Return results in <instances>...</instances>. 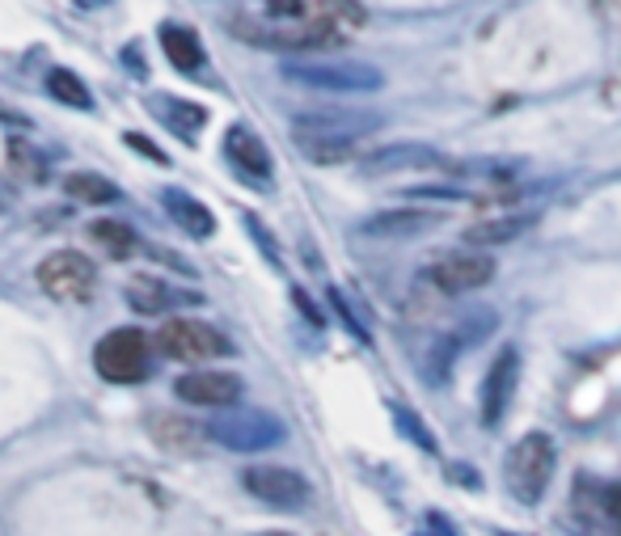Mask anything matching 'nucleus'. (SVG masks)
Segmentation results:
<instances>
[{
  "instance_id": "f257e3e1",
  "label": "nucleus",
  "mask_w": 621,
  "mask_h": 536,
  "mask_svg": "<svg viewBox=\"0 0 621 536\" xmlns=\"http://www.w3.org/2000/svg\"><path fill=\"white\" fill-rule=\"evenodd\" d=\"M380 132V114L373 110H304L292 119V139L300 144L304 157H313L318 165H334L343 157H352V148L364 135Z\"/></svg>"
},
{
  "instance_id": "f03ea898",
  "label": "nucleus",
  "mask_w": 621,
  "mask_h": 536,
  "mask_svg": "<svg viewBox=\"0 0 621 536\" xmlns=\"http://www.w3.org/2000/svg\"><path fill=\"white\" fill-rule=\"evenodd\" d=\"M229 30L245 43L270 47V52H322L343 38L339 26H325V22H275V18H249V13H233Z\"/></svg>"
},
{
  "instance_id": "7ed1b4c3",
  "label": "nucleus",
  "mask_w": 621,
  "mask_h": 536,
  "mask_svg": "<svg viewBox=\"0 0 621 536\" xmlns=\"http://www.w3.org/2000/svg\"><path fill=\"white\" fill-rule=\"evenodd\" d=\"M208 435L217 439L220 448H229V453H267L275 444H284L288 427L275 414H267V410L229 405V410H220L217 418L208 423Z\"/></svg>"
},
{
  "instance_id": "20e7f679",
  "label": "nucleus",
  "mask_w": 621,
  "mask_h": 536,
  "mask_svg": "<svg viewBox=\"0 0 621 536\" xmlns=\"http://www.w3.org/2000/svg\"><path fill=\"white\" fill-rule=\"evenodd\" d=\"M554 439L545 431H529L512 453H508V490L515 494V503L524 507H537L541 494L550 490V478H554Z\"/></svg>"
},
{
  "instance_id": "39448f33",
  "label": "nucleus",
  "mask_w": 621,
  "mask_h": 536,
  "mask_svg": "<svg viewBox=\"0 0 621 536\" xmlns=\"http://www.w3.org/2000/svg\"><path fill=\"white\" fill-rule=\"evenodd\" d=\"M284 77L318 93H373L385 85L373 64L359 59H309V64H284Z\"/></svg>"
},
{
  "instance_id": "423d86ee",
  "label": "nucleus",
  "mask_w": 621,
  "mask_h": 536,
  "mask_svg": "<svg viewBox=\"0 0 621 536\" xmlns=\"http://www.w3.org/2000/svg\"><path fill=\"white\" fill-rule=\"evenodd\" d=\"M93 368L110 384H140L148 376V338L140 330H110L93 347Z\"/></svg>"
},
{
  "instance_id": "0eeeda50",
  "label": "nucleus",
  "mask_w": 621,
  "mask_h": 536,
  "mask_svg": "<svg viewBox=\"0 0 621 536\" xmlns=\"http://www.w3.org/2000/svg\"><path fill=\"white\" fill-rule=\"evenodd\" d=\"M157 350L178 359V364H203V359H224L233 347L217 325L195 322V317H174L157 330Z\"/></svg>"
},
{
  "instance_id": "6e6552de",
  "label": "nucleus",
  "mask_w": 621,
  "mask_h": 536,
  "mask_svg": "<svg viewBox=\"0 0 621 536\" xmlns=\"http://www.w3.org/2000/svg\"><path fill=\"white\" fill-rule=\"evenodd\" d=\"M93 283H98V270H93V263H89L85 254H77V249L47 254L43 267H38V288L52 295V300H73V304H81V300H89Z\"/></svg>"
},
{
  "instance_id": "1a4fd4ad",
  "label": "nucleus",
  "mask_w": 621,
  "mask_h": 536,
  "mask_svg": "<svg viewBox=\"0 0 621 536\" xmlns=\"http://www.w3.org/2000/svg\"><path fill=\"white\" fill-rule=\"evenodd\" d=\"M423 279L432 283L440 295H465L487 288L495 279V263L487 254H474V249H461V254H448V258H435L432 267L423 270Z\"/></svg>"
},
{
  "instance_id": "9d476101",
  "label": "nucleus",
  "mask_w": 621,
  "mask_h": 536,
  "mask_svg": "<svg viewBox=\"0 0 621 536\" xmlns=\"http://www.w3.org/2000/svg\"><path fill=\"white\" fill-rule=\"evenodd\" d=\"M242 482L254 499H263L267 507L279 511H300L313 499L309 482L300 478L297 469H288V465H254V469H245Z\"/></svg>"
},
{
  "instance_id": "9b49d317",
  "label": "nucleus",
  "mask_w": 621,
  "mask_h": 536,
  "mask_svg": "<svg viewBox=\"0 0 621 536\" xmlns=\"http://www.w3.org/2000/svg\"><path fill=\"white\" fill-rule=\"evenodd\" d=\"M515 380H520V355L515 347H503L495 359H490L487 376H483V389H478V410H483V423L487 427H499L508 405L515 398Z\"/></svg>"
},
{
  "instance_id": "f8f14e48",
  "label": "nucleus",
  "mask_w": 621,
  "mask_h": 536,
  "mask_svg": "<svg viewBox=\"0 0 621 536\" xmlns=\"http://www.w3.org/2000/svg\"><path fill=\"white\" fill-rule=\"evenodd\" d=\"M174 393L187 405H212V410H229L242 398V376L217 372V368H195V372L178 376Z\"/></svg>"
},
{
  "instance_id": "ddd939ff",
  "label": "nucleus",
  "mask_w": 621,
  "mask_h": 536,
  "mask_svg": "<svg viewBox=\"0 0 621 536\" xmlns=\"http://www.w3.org/2000/svg\"><path fill=\"white\" fill-rule=\"evenodd\" d=\"M224 157H229V165L242 174L245 182H254V187H267L270 182L267 144L249 132V127H242V123H237V127H229V135H224Z\"/></svg>"
},
{
  "instance_id": "4468645a",
  "label": "nucleus",
  "mask_w": 621,
  "mask_h": 536,
  "mask_svg": "<svg viewBox=\"0 0 621 536\" xmlns=\"http://www.w3.org/2000/svg\"><path fill=\"white\" fill-rule=\"evenodd\" d=\"M144 107H148V114H157L182 144H195V139H199V127L208 123V107L187 102V98H178V93H153Z\"/></svg>"
},
{
  "instance_id": "2eb2a0df",
  "label": "nucleus",
  "mask_w": 621,
  "mask_h": 536,
  "mask_svg": "<svg viewBox=\"0 0 621 536\" xmlns=\"http://www.w3.org/2000/svg\"><path fill=\"white\" fill-rule=\"evenodd\" d=\"M162 208H165V215L182 228V233H190V237H212V233H217V215L208 212L195 194H187V190L169 187L162 194Z\"/></svg>"
},
{
  "instance_id": "dca6fc26",
  "label": "nucleus",
  "mask_w": 621,
  "mask_h": 536,
  "mask_svg": "<svg viewBox=\"0 0 621 536\" xmlns=\"http://www.w3.org/2000/svg\"><path fill=\"white\" fill-rule=\"evenodd\" d=\"M162 52L169 55V64L178 68V72H199L203 64H208V52H203V43H199V34L182 22H165L162 26Z\"/></svg>"
},
{
  "instance_id": "f3484780",
  "label": "nucleus",
  "mask_w": 621,
  "mask_h": 536,
  "mask_svg": "<svg viewBox=\"0 0 621 536\" xmlns=\"http://www.w3.org/2000/svg\"><path fill=\"white\" fill-rule=\"evenodd\" d=\"M440 224V212H428V208H398V212H380L373 220H364V233L368 237H414L423 228Z\"/></svg>"
},
{
  "instance_id": "a211bd4d",
  "label": "nucleus",
  "mask_w": 621,
  "mask_h": 536,
  "mask_svg": "<svg viewBox=\"0 0 621 536\" xmlns=\"http://www.w3.org/2000/svg\"><path fill=\"white\" fill-rule=\"evenodd\" d=\"M127 300H132L140 313H162V309H178V304H195L199 295L195 292H182V288H169L162 279H148V275H140L127 283Z\"/></svg>"
},
{
  "instance_id": "6ab92c4d",
  "label": "nucleus",
  "mask_w": 621,
  "mask_h": 536,
  "mask_svg": "<svg viewBox=\"0 0 621 536\" xmlns=\"http://www.w3.org/2000/svg\"><path fill=\"white\" fill-rule=\"evenodd\" d=\"M440 161L432 144H389V148H377L368 157V169L377 174H393V169H432Z\"/></svg>"
},
{
  "instance_id": "aec40b11",
  "label": "nucleus",
  "mask_w": 621,
  "mask_h": 536,
  "mask_svg": "<svg viewBox=\"0 0 621 536\" xmlns=\"http://www.w3.org/2000/svg\"><path fill=\"white\" fill-rule=\"evenodd\" d=\"M64 190H68V199H77V203H98V208L123 199L119 187H114L110 178H102V174H68V178H64Z\"/></svg>"
},
{
  "instance_id": "412c9836",
  "label": "nucleus",
  "mask_w": 621,
  "mask_h": 536,
  "mask_svg": "<svg viewBox=\"0 0 621 536\" xmlns=\"http://www.w3.org/2000/svg\"><path fill=\"white\" fill-rule=\"evenodd\" d=\"M47 89L55 93V102H64V107L93 110V98H89L85 81L77 72H68V68H52V72H47Z\"/></svg>"
},
{
  "instance_id": "4be33fe9",
  "label": "nucleus",
  "mask_w": 621,
  "mask_h": 536,
  "mask_svg": "<svg viewBox=\"0 0 621 536\" xmlns=\"http://www.w3.org/2000/svg\"><path fill=\"white\" fill-rule=\"evenodd\" d=\"M89 237L107 249L110 258H127V254H135V237L127 224H119V220H98L93 228H89Z\"/></svg>"
},
{
  "instance_id": "5701e85b",
  "label": "nucleus",
  "mask_w": 621,
  "mask_h": 536,
  "mask_svg": "<svg viewBox=\"0 0 621 536\" xmlns=\"http://www.w3.org/2000/svg\"><path fill=\"white\" fill-rule=\"evenodd\" d=\"M520 228H529V215H515V220H487V224H478V228L469 233V242L474 245L512 242V237H520Z\"/></svg>"
},
{
  "instance_id": "b1692460",
  "label": "nucleus",
  "mask_w": 621,
  "mask_h": 536,
  "mask_svg": "<svg viewBox=\"0 0 621 536\" xmlns=\"http://www.w3.org/2000/svg\"><path fill=\"white\" fill-rule=\"evenodd\" d=\"M9 161H13V174L18 178H30V182H38V178H47V169H43V157L22 144V139H9Z\"/></svg>"
},
{
  "instance_id": "393cba45",
  "label": "nucleus",
  "mask_w": 621,
  "mask_h": 536,
  "mask_svg": "<svg viewBox=\"0 0 621 536\" xmlns=\"http://www.w3.org/2000/svg\"><path fill=\"white\" fill-rule=\"evenodd\" d=\"M393 414H398V423H402L406 439H414V444H419V448H428V453H435V439H432V435H428V427H423V423H419V418H410V414H406L402 405H398V410H393Z\"/></svg>"
},
{
  "instance_id": "a878e982",
  "label": "nucleus",
  "mask_w": 621,
  "mask_h": 536,
  "mask_svg": "<svg viewBox=\"0 0 621 536\" xmlns=\"http://www.w3.org/2000/svg\"><path fill=\"white\" fill-rule=\"evenodd\" d=\"M609 507H613V536H621V485H609Z\"/></svg>"
},
{
  "instance_id": "bb28decb",
  "label": "nucleus",
  "mask_w": 621,
  "mask_h": 536,
  "mask_svg": "<svg viewBox=\"0 0 621 536\" xmlns=\"http://www.w3.org/2000/svg\"><path fill=\"white\" fill-rule=\"evenodd\" d=\"M77 4H85V9H93V4H107V0H77Z\"/></svg>"
},
{
  "instance_id": "cd10ccee",
  "label": "nucleus",
  "mask_w": 621,
  "mask_h": 536,
  "mask_svg": "<svg viewBox=\"0 0 621 536\" xmlns=\"http://www.w3.org/2000/svg\"><path fill=\"white\" fill-rule=\"evenodd\" d=\"M258 536H292V533H258Z\"/></svg>"
}]
</instances>
